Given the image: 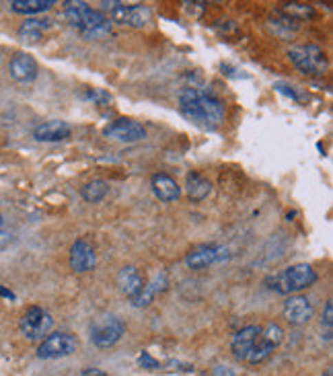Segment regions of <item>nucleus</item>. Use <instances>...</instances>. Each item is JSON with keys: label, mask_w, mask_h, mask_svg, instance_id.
I'll return each mask as SVG.
<instances>
[{"label": "nucleus", "mask_w": 333, "mask_h": 376, "mask_svg": "<svg viewBox=\"0 0 333 376\" xmlns=\"http://www.w3.org/2000/svg\"><path fill=\"white\" fill-rule=\"evenodd\" d=\"M315 315L313 302L307 296H290L284 302V319L290 325H307Z\"/></svg>", "instance_id": "11"}, {"label": "nucleus", "mask_w": 333, "mask_h": 376, "mask_svg": "<svg viewBox=\"0 0 333 376\" xmlns=\"http://www.w3.org/2000/svg\"><path fill=\"white\" fill-rule=\"evenodd\" d=\"M144 278L140 275V271L132 265L124 267L120 273H118V288L124 296H128L130 300L144 288Z\"/></svg>", "instance_id": "17"}, {"label": "nucleus", "mask_w": 333, "mask_h": 376, "mask_svg": "<svg viewBox=\"0 0 333 376\" xmlns=\"http://www.w3.org/2000/svg\"><path fill=\"white\" fill-rule=\"evenodd\" d=\"M259 333H261V327H259V325H247V327L239 329V331L233 335L230 352H233V356H235L239 362L245 360V356L249 354V350H251L253 344L257 342Z\"/></svg>", "instance_id": "13"}, {"label": "nucleus", "mask_w": 333, "mask_h": 376, "mask_svg": "<svg viewBox=\"0 0 333 376\" xmlns=\"http://www.w3.org/2000/svg\"><path fill=\"white\" fill-rule=\"evenodd\" d=\"M185 191L191 202H204L212 194V183L200 173H189L185 181Z\"/></svg>", "instance_id": "19"}, {"label": "nucleus", "mask_w": 333, "mask_h": 376, "mask_svg": "<svg viewBox=\"0 0 333 376\" xmlns=\"http://www.w3.org/2000/svg\"><path fill=\"white\" fill-rule=\"evenodd\" d=\"M101 12L107 14L111 23L128 25V27H144L151 23V8L144 4H126V2H101Z\"/></svg>", "instance_id": "4"}, {"label": "nucleus", "mask_w": 333, "mask_h": 376, "mask_svg": "<svg viewBox=\"0 0 333 376\" xmlns=\"http://www.w3.org/2000/svg\"><path fill=\"white\" fill-rule=\"evenodd\" d=\"M323 376H333L332 370H325V375H323Z\"/></svg>", "instance_id": "29"}, {"label": "nucleus", "mask_w": 333, "mask_h": 376, "mask_svg": "<svg viewBox=\"0 0 333 376\" xmlns=\"http://www.w3.org/2000/svg\"><path fill=\"white\" fill-rule=\"evenodd\" d=\"M124 331L126 327L116 315H99L91 325V342L99 350H107L122 340Z\"/></svg>", "instance_id": "6"}, {"label": "nucleus", "mask_w": 333, "mask_h": 376, "mask_svg": "<svg viewBox=\"0 0 333 376\" xmlns=\"http://www.w3.org/2000/svg\"><path fill=\"white\" fill-rule=\"evenodd\" d=\"M290 62L309 76H323L327 70V58L325 52L315 45V43H307V45H294L288 50Z\"/></svg>", "instance_id": "5"}, {"label": "nucleus", "mask_w": 333, "mask_h": 376, "mask_svg": "<svg viewBox=\"0 0 333 376\" xmlns=\"http://www.w3.org/2000/svg\"><path fill=\"white\" fill-rule=\"evenodd\" d=\"M52 27L50 19H27L19 27V39L25 43H37L43 37V31Z\"/></svg>", "instance_id": "18"}, {"label": "nucleus", "mask_w": 333, "mask_h": 376, "mask_svg": "<svg viewBox=\"0 0 333 376\" xmlns=\"http://www.w3.org/2000/svg\"><path fill=\"white\" fill-rule=\"evenodd\" d=\"M333 325V304L332 300H327V304H325V311H323V317H321V329H323V335H325V340L327 342H332V329Z\"/></svg>", "instance_id": "24"}, {"label": "nucleus", "mask_w": 333, "mask_h": 376, "mask_svg": "<svg viewBox=\"0 0 333 376\" xmlns=\"http://www.w3.org/2000/svg\"><path fill=\"white\" fill-rule=\"evenodd\" d=\"M8 72L17 83H33L37 79L39 68L29 54H14L8 64Z\"/></svg>", "instance_id": "14"}, {"label": "nucleus", "mask_w": 333, "mask_h": 376, "mask_svg": "<svg viewBox=\"0 0 333 376\" xmlns=\"http://www.w3.org/2000/svg\"><path fill=\"white\" fill-rule=\"evenodd\" d=\"M165 280V275L161 273V275H155L153 278V282H149V284H144V288L132 298V304L134 306H149L153 300H155V296H157V292L161 290V288H165V286H161V282Z\"/></svg>", "instance_id": "22"}, {"label": "nucleus", "mask_w": 333, "mask_h": 376, "mask_svg": "<svg viewBox=\"0 0 333 376\" xmlns=\"http://www.w3.org/2000/svg\"><path fill=\"white\" fill-rule=\"evenodd\" d=\"M228 257H230V253L224 245L210 243V245H200V247L189 251L187 257H185V263H187V267L200 271V269L224 263V261H228Z\"/></svg>", "instance_id": "9"}, {"label": "nucleus", "mask_w": 333, "mask_h": 376, "mask_svg": "<svg viewBox=\"0 0 333 376\" xmlns=\"http://www.w3.org/2000/svg\"><path fill=\"white\" fill-rule=\"evenodd\" d=\"M95 263H97V253L89 241L78 239L70 247V269L74 273H87L95 267Z\"/></svg>", "instance_id": "12"}, {"label": "nucleus", "mask_w": 333, "mask_h": 376, "mask_svg": "<svg viewBox=\"0 0 333 376\" xmlns=\"http://www.w3.org/2000/svg\"><path fill=\"white\" fill-rule=\"evenodd\" d=\"M138 364H140L142 368H151V370L159 368V362H157V360H153L149 352H142V356L138 358Z\"/></svg>", "instance_id": "26"}, {"label": "nucleus", "mask_w": 333, "mask_h": 376, "mask_svg": "<svg viewBox=\"0 0 333 376\" xmlns=\"http://www.w3.org/2000/svg\"><path fill=\"white\" fill-rule=\"evenodd\" d=\"M0 296H4V298H8V300H14V294H12L10 290L2 288V286H0Z\"/></svg>", "instance_id": "28"}, {"label": "nucleus", "mask_w": 333, "mask_h": 376, "mask_svg": "<svg viewBox=\"0 0 333 376\" xmlns=\"http://www.w3.org/2000/svg\"><path fill=\"white\" fill-rule=\"evenodd\" d=\"M52 327H54V317L50 315V311L41 306L27 309L19 323V329L27 340H43L45 335H50Z\"/></svg>", "instance_id": "8"}, {"label": "nucleus", "mask_w": 333, "mask_h": 376, "mask_svg": "<svg viewBox=\"0 0 333 376\" xmlns=\"http://www.w3.org/2000/svg\"><path fill=\"white\" fill-rule=\"evenodd\" d=\"M80 376H107V373H103V370H99V368H85Z\"/></svg>", "instance_id": "27"}, {"label": "nucleus", "mask_w": 333, "mask_h": 376, "mask_svg": "<svg viewBox=\"0 0 333 376\" xmlns=\"http://www.w3.org/2000/svg\"><path fill=\"white\" fill-rule=\"evenodd\" d=\"M107 194H109V185H107L103 179H93V181H89V183L80 189L83 200L89 202V204H99V202H103V200L107 198Z\"/></svg>", "instance_id": "21"}, {"label": "nucleus", "mask_w": 333, "mask_h": 376, "mask_svg": "<svg viewBox=\"0 0 333 376\" xmlns=\"http://www.w3.org/2000/svg\"><path fill=\"white\" fill-rule=\"evenodd\" d=\"M56 2L54 0H12L10 10L19 14H37L43 10H50Z\"/></svg>", "instance_id": "20"}, {"label": "nucleus", "mask_w": 333, "mask_h": 376, "mask_svg": "<svg viewBox=\"0 0 333 376\" xmlns=\"http://www.w3.org/2000/svg\"><path fill=\"white\" fill-rule=\"evenodd\" d=\"M317 282V271L309 265V263H297V265H290L286 269H282L280 273L272 275L266 280L268 288L278 292V294H297V292H303L307 288H311L313 284Z\"/></svg>", "instance_id": "3"}, {"label": "nucleus", "mask_w": 333, "mask_h": 376, "mask_svg": "<svg viewBox=\"0 0 333 376\" xmlns=\"http://www.w3.org/2000/svg\"><path fill=\"white\" fill-rule=\"evenodd\" d=\"M284 14H288L290 19H294V21H305V19H311L313 14H315V10H313V6H309V4H299V2H290V4H284L282 8H280Z\"/></svg>", "instance_id": "23"}, {"label": "nucleus", "mask_w": 333, "mask_h": 376, "mask_svg": "<svg viewBox=\"0 0 333 376\" xmlns=\"http://www.w3.org/2000/svg\"><path fill=\"white\" fill-rule=\"evenodd\" d=\"M78 348V342L74 335L66 333V331H58V333H50L41 340L39 348H37V358L41 360H58V358H66L72 356Z\"/></svg>", "instance_id": "7"}, {"label": "nucleus", "mask_w": 333, "mask_h": 376, "mask_svg": "<svg viewBox=\"0 0 333 376\" xmlns=\"http://www.w3.org/2000/svg\"><path fill=\"white\" fill-rule=\"evenodd\" d=\"M179 109L191 124L204 129H216L224 120L222 101L200 89H185L179 95Z\"/></svg>", "instance_id": "1"}, {"label": "nucleus", "mask_w": 333, "mask_h": 376, "mask_svg": "<svg viewBox=\"0 0 333 376\" xmlns=\"http://www.w3.org/2000/svg\"><path fill=\"white\" fill-rule=\"evenodd\" d=\"M64 17L85 39H101L111 33V21L99 8H91L83 0L64 2Z\"/></svg>", "instance_id": "2"}, {"label": "nucleus", "mask_w": 333, "mask_h": 376, "mask_svg": "<svg viewBox=\"0 0 333 376\" xmlns=\"http://www.w3.org/2000/svg\"><path fill=\"white\" fill-rule=\"evenodd\" d=\"M87 99H91V101L97 103V105H109V103H111V95L105 93L103 89H89Z\"/></svg>", "instance_id": "25"}, {"label": "nucleus", "mask_w": 333, "mask_h": 376, "mask_svg": "<svg viewBox=\"0 0 333 376\" xmlns=\"http://www.w3.org/2000/svg\"><path fill=\"white\" fill-rule=\"evenodd\" d=\"M70 134H72V127L60 120L45 122L33 129V138L39 142H62V140L70 138Z\"/></svg>", "instance_id": "15"}, {"label": "nucleus", "mask_w": 333, "mask_h": 376, "mask_svg": "<svg viewBox=\"0 0 333 376\" xmlns=\"http://www.w3.org/2000/svg\"><path fill=\"white\" fill-rule=\"evenodd\" d=\"M151 187L153 194L161 200V202H177L181 198V187L177 185V181L173 177H169L165 173H157L151 179Z\"/></svg>", "instance_id": "16"}, {"label": "nucleus", "mask_w": 333, "mask_h": 376, "mask_svg": "<svg viewBox=\"0 0 333 376\" xmlns=\"http://www.w3.org/2000/svg\"><path fill=\"white\" fill-rule=\"evenodd\" d=\"M2 222H4V220H2V214H0V231H2Z\"/></svg>", "instance_id": "30"}, {"label": "nucleus", "mask_w": 333, "mask_h": 376, "mask_svg": "<svg viewBox=\"0 0 333 376\" xmlns=\"http://www.w3.org/2000/svg\"><path fill=\"white\" fill-rule=\"evenodd\" d=\"M103 134L107 138H114V140H120V142H128V144H134V142H140L147 138V129L142 127V124L134 122V120H116L114 124H109Z\"/></svg>", "instance_id": "10"}]
</instances>
